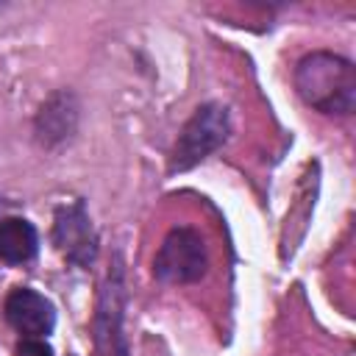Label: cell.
I'll use <instances>...</instances> for the list:
<instances>
[{
  "instance_id": "obj_1",
  "label": "cell",
  "mask_w": 356,
  "mask_h": 356,
  "mask_svg": "<svg viewBox=\"0 0 356 356\" xmlns=\"http://www.w3.org/2000/svg\"><path fill=\"white\" fill-rule=\"evenodd\" d=\"M295 89L323 114H350L356 106V70L334 53L303 56L295 70Z\"/></svg>"
},
{
  "instance_id": "obj_2",
  "label": "cell",
  "mask_w": 356,
  "mask_h": 356,
  "mask_svg": "<svg viewBox=\"0 0 356 356\" xmlns=\"http://www.w3.org/2000/svg\"><path fill=\"white\" fill-rule=\"evenodd\" d=\"M228 131H231V122H228L225 106L220 103L200 106L178 134V142L170 156V172H186L195 164H200L209 153H214L228 139Z\"/></svg>"
},
{
  "instance_id": "obj_3",
  "label": "cell",
  "mask_w": 356,
  "mask_h": 356,
  "mask_svg": "<svg viewBox=\"0 0 356 356\" xmlns=\"http://www.w3.org/2000/svg\"><path fill=\"white\" fill-rule=\"evenodd\" d=\"M206 264L209 256L200 234L192 228H172L153 259V275L161 284H192L206 273Z\"/></svg>"
},
{
  "instance_id": "obj_4",
  "label": "cell",
  "mask_w": 356,
  "mask_h": 356,
  "mask_svg": "<svg viewBox=\"0 0 356 356\" xmlns=\"http://www.w3.org/2000/svg\"><path fill=\"white\" fill-rule=\"evenodd\" d=\"M53 242L58 248V253L78 264V267H89L97 256V234L89 222V214L83 209V203H70L61 206L56 211L53 220Z\"/></svg>"
},
{
  "instance_id": "obj_5",
  "label": "cell",
  "mask_w": 356,
  "mask_h": 356,
  "mask_svg": "<svg viewBox=\"0 0 356 356\" xmlns=\"http://www.w3.org/2000/svg\"><path fill=\"white\" fill-rule=\"evenodd\" d=\"M6 320L28 339H39V337H47L56 325V312H53V303L28 289V286H19L14 289L8 298H6Z\"/></svg>"
},
{
  "instance_id": "obj_6",
  "label": "cell",
  "mask_w": 356,
  "mask_h": 356,
  "mask_svg": "<svg viewBox=\"0 0 356 356\" xmlns=\"http://www.w3.org/2000/svg\"><path fill=\"white\" fill-rule=\"evenodd\" d=\"M122 323V281L120 270H114L100 292V306H97V350L100 356H128L125 339L120 334Z\"/></svg>"
},
{
  "instance_id": "obj_7",
  "label": "cell",
  "mask_w": 356,
  "mask_h": 356,
  "mask_svg": "<svg viewBox=\"0 0 356 356\" xmlns=\"http://www.w3.org/2000/svg\"><path fill=\"white\" fill-rule=\"evenodd\" d=\"M39 250L36 228L22 217H8L0 222V259L8 264H22Z\"/></svg>"
},
{
  "instance_id": "obj_8",
  "label": "cell",
  "mask_w": 356,
  "mask_h": 356,
  "mask_svg": "<svg viewBox=\"0 0 356 356\" xmlns=\"http://www.w3.org/2000/svg\"><path fill=\"white\" fill-rule=\"evenodd\" d=\"M72 125H75V106H72V97L70 95L50 97V103L42 106L39 120H36V128H39L42 142H56V139L70 136Z\"/></svg>"
},
{
  "instance_id": "obj_9",
  "label": "cell",
  "mask_w": 356,
  "mask_h": 356,
  "mask_svg": "<svg viewBox=\"0 0 356 356\" xmlns=\"http://www.w3.org/2000/svg\"><path fill=\"white\" fill-rule=\"evenodd\" d=\"M17 356H53V350L42 339H22L17 348Z\"/></svg>"
}]
</instances>
